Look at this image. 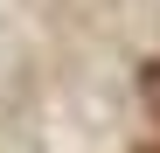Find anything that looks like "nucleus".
Wrapping results in <instances>:
<instances>
[{
	"instance_id": "1",
	"label": "nucleus",
	"mask_w": 160,
	"mask_h": 153,
	"mask_svg": "<svg viewBox=\"0 0 160 153\" xmlns=\"http://www.w3.org/2000/svg\"><path fill=\"white\" fill-rule=\"evenodd\" d=\"M139 97H146V111L160 118V63H146V70H139Z\"/></svg>"
},
{
	"instance_id": "2",
	"label": "nucleus",
	"mask_w": 160,
	"mask_h": 153,
	"mask_svg": "<svg viewBox=\"0 0 160 153\" xmlns=\"http://www.w3.org/2000/svg\"><path fill=\"white\" fill-rule=\"evenodd\" d=\"M132 153H160V146H132Z\"/></svg>"
}]
</instances>
